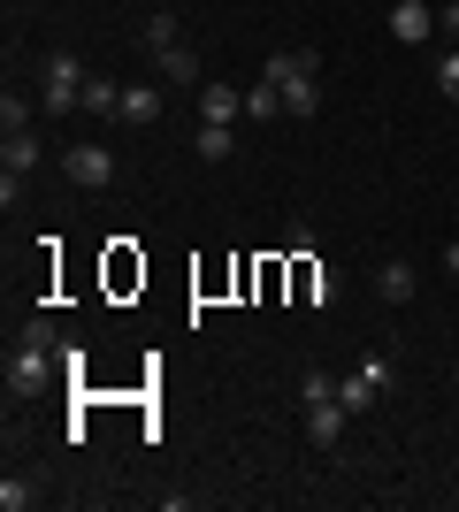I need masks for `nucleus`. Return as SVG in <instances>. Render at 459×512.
I'll return each mask as SVG.
<instances>
[{
	"instance_id": "nucleus-11",
	"label": "nucleus",
	"mask_w": 459,
	"mask_h": 512,
	"mask_svg": "<svg viewBox=\"0 0 459 512\" xmlns=\"http://www.w3.org/2000/svg\"><path fill=\"white\" fill-rule=\"evenodd\" d=\"M161 107H169L161 85H123V123H161Z\"/></svg>"
},
{
	"instance_id": "nucleus-9",
	"label": "nucleus",
	"mask_w": 459,
	"mask_h": 512,
	"mask_svg": "<svg viewBox=\"0 0 459 512\" xmlns=\"http://www.w3.org/2000/svg\"><path fill=\"white\" fill-rule=\"evenodd\" d=\"M138 46H146V54H169V46H184V23H176L169 8H153V16L138 23Z\"/></svg>"
},
{
	"instance_id": "nucleus-23",
	"label": "nucleus",
	"mask_w": 459,
	"mask_h": 512,
	"mask_svg": "<svg viewBox=\"0 0 459 512\" xmlns=\"http://www.w3.org/2000/svg\"><path fill=\"white\" fill-rule=\"evenodd\" d=\"M444 268H452V276H459V237H452V245H444Z\"/></svg>"
},
{
	"instance_id": "nucleus-22",
	"label": "nucleus",
	"mask_w": 459,
	"mask_h": 512,
	"mask_svg": "<svg viewBox=\"0 0 459 512\" xmlns=\"http://www.w3.org/2000/svg\"><path fill=\"white\" fill-rule=\"evenodd\" d=\"M444 31H452V39H459V0H444Z\"/></svg>"
},
{
	"instance_id": "nucleus-18",
	"label": "nucleus",
	"mask_w": 459,
	"mask_h": 512,
	"mask_svg": "<svg viewBox=\"0 0 459 512\" xmlns=\"http://www.w3.org/2000/svg\"><path fill=\"white\" fill-rule=\"evenodd\" d=\"M16 123H31V100L8 85V92H0V130H16Z\"/></svg>"
},
{
	"instance_id": "nucleus-14",
	"label": "nucleus",
	"mask_w": 459,
	"mask_h": 512,
	"mask_svg": "<svg viewBox=\"0 0 459 512\" xmlns=\"http://www.w3.org/2000/svg\"><path fill=\"white\" fill-rule=\"evenodd\" d=\"M245 115H253V123H276V115H284V85H245Z\"/></svg>"
},
{
	"instance_id": "nucleus-19",
	"label": "nucleus",
	"mask_w": 459,
	"mask_h": 512,
	"mask_svg": "<svg viewBox=\"0 0 459 512\" xmlns=\"http://www.w3.org/2000/svg\"><path fill=\"white\" fill-rule=\"evenodd\" d=\"M23 505H39V490H31V482H16V474H8V482H0V512H23Z\"/></svg>"
},
{
	"instance_id": "nucleus-8",
	"label": "nucleus",
	"mask_w": 459,
	"mask_h": 512,
	"mask_svg": "<svg viewBox=\"0 0 459 512\" xmlns=\"http://www.w3.org/2000/svg\"><path fill=\"white\" fill-rule=\"evenodd\" d=\"M261 77H268V85H299V77H314V54H306V46H284V54H268V62H261Z\"/></svg>"
},
{
	"instance_id": "nucleus-6",
	"label": "nucleus",
	"mask_w": 459,
	"mask_h": 512,
	"mask_svg": "<svg viewBox=\"0 0 459 512\" xmlns=\"http://www.w3.org/2000/svg\"><path fill=\"white\" fill-rule=\"evenodd\" d=\"M429 31H437V8H429V0H398L391 8V39L398 46H421Z\"/></svg>"
},
{
	"instance_id": "nucleus-4",
	"label": "nucleus",
	"mask_w": 459,
	"mask_h": 512,
	"mask_svg": "<svg viewBox=\"0 0 459 512\" xmlns=\"http://www.w3.org/2000/svg\"><path fill=\"white\" fill-rule=\"evenodd\" d=\"M39 130H31V123H16V130H0V176H31V169H39Z\"/></svg>"
},
{
	"instance_id": "nucleus-21",
	"label": "nucleus",
	"mask_w": 459,
	"mask_h": 512,
	"mask_svg": "<svg viewBox=\"0 0 459 512\" xmlns=\"http://www.w3.org/2000/svg\"><path fill=\"white\" fill-rule=\"evenodd\" d=\"M437 85H444V100H459V46H452V54L437 62Z\"/></svg>"
},
{
	"instance_id": "nucleus-20",
	"label": "nucleus",
	"mask_w": 459,
	"mask_h": 512,
	"mask_svg": "<svg viewBox=\"0 0 459 512\" xmlns=\"http://www.w3.org/2000/svg\"><path fill=\"white\" fill-rule=\"evenodd\" d=\"M322 398H337V383L329 375H299V406H322Z\"/></svg>"
},
{
	"instance_id": "nucleus-13",
	"label": "nucleus",
	"mask_w": 459,
	"mask_h": 512,
	"mask_svg": "<svg viewBox=\"0 0 459 512\" xmlns=\"http://www.w3.org/2000/svg\"><path fill=\"white\" fill-rule=\"evenodd\" d=\"M375 398H383V390H375V383H368V375H360V367H352L345 383H337V406H345V413H352V421H360V413H375Z\"/></svg>"
},
{
	"instance_id": "nucleus-24",
	"label": "nucleus",
	"mask_w": 459,
	"mask_h": 512,
	"mask_svg": "<svg viewBox=\"0 0 459 512\" xmlns=\"http://www.w3.org/2000/svg\"><path fill=\"white\" fill-rule=\"evenodd\" d=\"M452 375H459V360H452Z\"/></svg>"
},
{
	"instance_id": "nucleus-17",
	"label": "nucleus",
	"mask_w": 459,
	"mask_h": 512,
	"mask_svg": "<svg viewBox=\"0 0 459 512\" xmlns=\"http://www.w3.org/2000/svg\"><path fill=\"white\" fill-rule=\"evenodd\" d=\"M230 153H238L230 123H199V161H230Z\"/></svg>"
},
{
	"instance_id": "nucleus-15",
	"label": "nucleus",
	"mask_w": 459,
	"mask_h": 512,
	"mask_svg": "<svg viewBox=\"0 0 459 512\" xmlns=\"http://www.w3.org/2000/svg\"><path fill=\"white\" fill-rule=\"evenodd\" d=\"M85 115H123V85L115 77H85Z\"/></svg>"
},
{
	"instance_id": "nucleus-16",
	"label": "nucleus",
	"mask_w": 459,
	"mask_h": 512,
	"mask_svg": "<svg viewBox=\"0 0 459 512\" xmlns=\"http://www.w3.org/2000/svg\"><path fill=\"white\" fill-rule=\"evenodd\" d=\"M314 107H322V85H314V77H299V85H284V115H291V123H306Z\"/></svg>"
},
{
	"instance_id": "nucleus-5",
	"label": "nucleus",
	"mask_w": 459,
	"mask_h": 512,
	"mask_svg": "<svg viewBox=\"0 0 459 512\" xmlns=\"http://www.w3.org/2000/svg\"><path fill=\"white\" fill-rule=\"evenodd\" d=\"M414 291H421L414 260H383V268H375V299L383 306H414Z\"/></svg>"
},
{
	"instance_id": "nucleus-3",
	"label": "nucleus",
	"mask_w": 459,
	"mask_h": 512,
	"mask_svg": "<svg viewBox=\"0 0 459 512\" xmlns=\"http://www.w3.org/2000/svg\"><path fill=\"white\" fill-rule=\"evenodd\" d=\"M62 176L77 184V192H108V184H115V153L108 146H69L62 153Z\"/></svg>"
},
{
	"instance_id": "nucleus-10",
	"label": "nucleus",
	"mask_w": 459,
	"mask_h": 512,
	"mask_svg": "<svg viewBox=\"0 0 459 512\" xmlns=\"http://www.w3.org/2000/svg\"><path fill=\"white\" fill-rule=\"evenodd\" d=\"M345 421H352V413L345 406H337V398H322V406H306V436H314V444H337V436H345Z\"/></svg>"
},
{
	"instance_id": "nucleus-2",
	"label": "nucleus",
	"mask_w": 459,
	"mask_h": 512,
	"mask_svg": "<svg viewBox=\"0 0 459 512\" xmlns=\"http://www.w3.org/2000/svg\"><path fill=\"white\" fill-rule=\"evenodd\" d=\"M46 85H39V107L46 115H69V107H85V69H77V54H46Z\"/></svg>"
},
{
	"instance_id": "nucleus-1",
	"label": "nucleus",
	"mask_w": 459,
	"mask_h": 512,
	"mask_svg": "<svg viewBox=\"0 0 459 512\" xmlns=\"http://www.w3.org/2000/svg\"><path fill=\"white\" fill-rule=\"evenodd\" d=\"M54 344H62V337H54V321H31V337L8 352V398H39V390H46V375L62 367V360H54Z\"/></svg>"
},
{
	"instance_id": "nucleus-12",
	"label": "nucleus",
	"mask_w": 459,
	"mask_h": 512,
	"mask_svg": "<svg viewBox=\"0 0 459 512\" xmlns=\"http://www.w3.org/2000/svg\"><path fill=\"white\" fill-rule=\"evenodd\" d=\"M153 69H161V85H199V54H192V46H169V54H153Z\"/></svg>"
},
{
	"instance_id": "nucleus-7",
	"label": "nucleus",
	"mask_w": 459,
	"mask_h": 512,
	"mask_svg": "<svg viewBox=\"0 0 459 512\" xmlns=\"http://www.w3.org/2000/svg\"><path fill=\"white\" fill-rule=\"evenodd\" d=\"M238 115H245L238 85H199V123H238Z\"/></svg>"
}]
</instances>
